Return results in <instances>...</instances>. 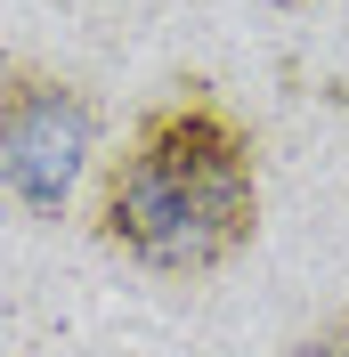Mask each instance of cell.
Returning a JSON list of instances; mask_svg holds the SVG:
<instances>
[{"mask_svg": "<svg viewBox=\"0 0 349 357\" xmlns=\"http://www.w3.org/2000/svg\"><path fill=\"white\" fill-rule=\"evenodd\" d=\"M276 357H349V309L333 317V325H317V333H301V341H284Z\"/></svg>", "mask_w": 349, "mask_h": 357, "instance_id": "3", "label": "cell"}, {"mask_svg": "<svg viewBox=\"0 0 349 357\" xmlns=\"http://www.w3.org/2000/svg\"><path fill=\"white\" fill-rule=\"evenodd\" d=\"M284 8H309V0H284Z\"/></svg>", "mask_w": 349, "mask_h": 357, "instance_id": "4", "label": "cell"}, {"mask_svg": "<svg viewBox=\"0 0 349 357\" xmlns=\"http://www.w3.org/2000/svg\"><path fill=\"white\" fill-rule=\"evenodd\" d=\"M98 162V98L33 57L0 66V203L66 220L82 171Z\"/></svg>", "mask_w": 349, "mask_h": 357, "instance_id": "2", "label": "cell"}, {"mask_svg": "<svg viewBox=\"0 0 349 357\" xmlns=\"http://www.w3.org/2000/svg\"><path fill=\"white\" fill-rule=\"evenodd\" d=\"M89 236L147 276H219L260 236V130L203 73L171 82L106 155Z\"/></svg>", "mask_w": 349, "mask_h": 357, "instance_id": "1", "label": "cell"}]
</instances>
